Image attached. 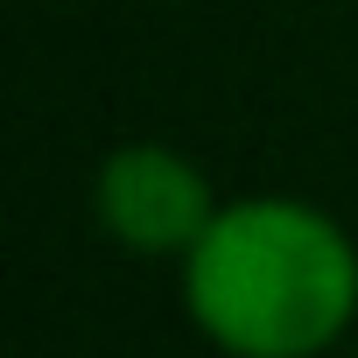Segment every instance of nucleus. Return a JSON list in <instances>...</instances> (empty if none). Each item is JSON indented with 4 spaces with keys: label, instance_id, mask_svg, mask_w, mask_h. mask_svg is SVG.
I'll list each match as a JSON object with an SVG mask.
<instances>
[{
    "label": "nucleus",
    "instance_id": "nucleus-2",
    "mask_svg": "<svg viewBox=\"0 0 358 358\" xmlns=\"http://www.w3.org/2000/svg\"><path fill=\"white\" fill-rule=\"evenodd\" d=\"M218 211V183L176 141H120L92 169V225L134 260H183Z\"/></svg>",
    "mask_w": 358,
    "mask_h": 358
},
{
    "label": "nucleus",
    "instance_id": "nucleus-1",
    "mask_svg": "<svg viewBox=\"0 0 358 358\" xmlns=\"http://www.w3.org/2000/svg\"><path fill=\"white\" fill-rule=\"evenodd\" d=\"M176 288L218 358H323L358 323V239L337 211L288 190L225 197L176 260Z\"/></svg>",
    "mask_w": 358,
    "mask_h": 358
}]
</instances>
